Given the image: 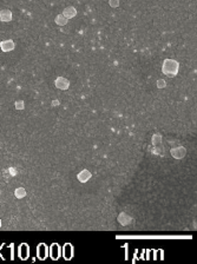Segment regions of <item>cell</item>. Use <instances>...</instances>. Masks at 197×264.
<instances>
[{
    "instance_id": "1",
    "label": "cell",
    "mask_w": 197,
    "mask_h": 264,
    "mask_svg": "<svg viewBox=\"0 0 197 264\" xmlns=\"http://www.w3.org/2000/svg\"><path fill=\"white\" fill-rule=\"evenodd\" d=\"M178 69H179L178 63L173 60V59H165L164 63H163L162 71L163 73L168 76V77H175L178 72Z\"/></svg>"
},
{
    "instance_id": "2",
    "label": "cell",
    "mask_w": 197,
    "mask_h": 264,
    "mask_svg": "<svg viewBox=\"0 0 197 264\" xmlns=\"http://www.w3.org/2000/svg\"><path fill=\"white\" fill-rule=\"evenodd\" d=\"M61 250L63 249H60V246L57 243H53V244L50 246V257L53 259V261H57L60 257Z\"/></svg>"
},
{
    "instance_id": "3",
    "label": "cell",
    "mask_w": 197,
    "mask_h": 264,
    "mask_svg": "<svg viewBox=\"0 0 197 264\" xmlns=\"http://www.w3.org/2000/svg\"><path fill=\"white\" fill-rule=\"evenodd\" d=\"M37 255H38V258L44 261L47 255H49V250H47V245L44 244V243H40L38 246H37Z\"/></svg>"
},
{
    "instance_id": "4",
    "label": "cell",
    "mask_w": 197,
    "mask_h": 264,
    "mask_svg": "<svg viewBox=\"0 0 197 264\" xmlns=\"http://www.w3.org/2000/svg\"><path fill=\"white\" fill-rule=\"evenodd\" d=\"M63 256L66 261H70V259L73 257V246L70 244V243H66V244L63 246Z\"/></svg>"
},
{
    "instance_id": "5",
    "label": "cell",
    "mask_w": 197,
    "mask_h": 264,
    "mask_svg": "<svg viewBox=\"0 0 197 264\" xmlns=\"http://www.w3.org/2000/svg\"><path fill=\"white\" fill-rule=\"evenodd\" d=\"M29 254H30V248L26 243L19 245V257L21 259H27L29 258Z\"/></svg>"
},
{
    "instance_id": "6",
    "label": "cell",
    "mask_w": 197,
    "mask_h": 264,
    "mask_svg": "<svg viewBox=\"0 0 197 264\" xmlns=\"http://www.w3.org/2000/svg\"><path fill=\"white\" fill-rule=\"evenodd\" d=\"M185 153H187V150H185V147H183V146H178V147H176V149H173V150H171V155H173V157H175L176 159H181V158H183V157L185 156Z\"/></svg>"
},
{
    "instance_id": "7",
    "label": "cell",
    "mask_w": 197,
    "mask_h": 264,
    "mask_svg": "<svg viewBox=\"0 0 197 264\" xmlns=\"http://www.w3.org/2000/svg\"><path fill=\"white\" fill-rule=\"evenodd\" d=\"M69 85H70V82L66 78H64V77H59V78H57V80H56V86L58 88H60V90H67Z\"/></svg>"
},
{
    "instance_id": "8",
    "label": "cell",
    "mask_w": 197,
    "mask_h": 264,
    "mask_svg": "<svg viewBox=\"0 0 197 264\" xmlns=\"http://www.w3.org/2000/svg\"><path fill=\"white\" fill-rule=\"evenodd\" d=\"M14 43L12 40H5V41H1V50L4 52H8V51H12L14 49Z\"/></svg>"
},
{
    "instance_id": "9",
    "label": "cell",
    "mask_w": 197,
    "mask_h": 264,
    "mask_svg": "<svg viewBox=\"0 0 197 264\" xmlns=\"http://www.w3.org/2000/svg\"><path fill=\"white\" fill-rule=\"evenodd\" d=\"M91 178V173H90L89 170H83L78 173V181L82 182V183H85L88 182Z\"/></svg>"
},
{
    "instance_id": "10",
    "label": "cell",
    "mask_w": 197,
    "mask_h": 264,
    "mask_svg": "<svg viewBox=\"0 0 197 264\" xmlns=\"http://www.w3.org/2000/svg\"><path fill=\"white\" fill-rule=\"evenodd\" d=\"M76 14H77V11H76L74 7H67V8H65L64 13H63V15H64L66 19H71Z\"/></svg>"
},
{
    "instance_id": "11",
    "label": "cell",
    "mask_w": 197,
    "mask_h": 264,
    "mask_svg": "<svg viewBox=\"0 0 197 264\" xmlns=\"http://www.w3.org/2000/svg\"><path fill=\"white\" fill-rule=\"evenodd\" d=\"M118 222L122 225H128L129 223L131 222V218H130V216H128L125 212H122L118 217Z\"/></svg>"
},
{
    "instance_id": "12",
    "label": "cell",
    "mask_w": 197,
    "mask_h": 264,
    "mask_svg": "<svg viewBox=\"0 0 197 264\" xmlns=\"http://www.w3.org/2000/svg\"><path fill=\"white\" fill-rule=\"evenodd\" d=\"M0 17H1V20H3V21H10V20L12 19V13H11V11H8V10H4V11H1Z\"/></svg>"
},
{
    "instance_id": "13",
    "label": "cell",
    "mask_w": 197,
    "mask_h": 264,
    "mask_svg": "<svg viewBox=\"0 0 197 264\" xmlns=\"http://www.w3.org/2000/svg\"><path fill=\"white\" fill-rule=\"evenodd\" d=\"M14 196L17 198H24L25 196H26V191H25L23 187H18V189L14 191Z\"/></svg>"
},
{
    "instance_id": "14",
    "label": "cell",
    "mask_w": 197,
    "mask_h": 264,
    "mask_svg": "<svg viewBox=\"0 0 197 264\" xmlns=\"http://www.w3.org/2000/svg\"><path fill=\"white\" fill-rule=\"evenodd\" d=\"M56 23L58 25H61V26H63V25H65L67 23V19H66L63 14H59V15H57V18H56Z\"/></svg>"
},
{
    "instance_id": "15",
    "label": "cell",
    "mask_w": 197,
    "mask_h": 264,
    "mask_svg": "<svg viewBox=\"0 0 197 264\" xmlns=\"http://www.w3.org/2000/svg\"><path fill=\"white\" fill-rule=\"evenodd\" d=\"M161 139H162V137H161V135H155L152 137V143L153 144H159L161 143Z\"/></svg>"
},
{
    "instance_id": "16",
    "label": "cell",
    "mask_w": 197,
    "mask_h": 264,
    "mask_svg": "<svg viewBox=\"0 0 197 264\" xmlns=\"http://www.w3.org/2000/svg\"><path fill=\"white\" fill-rule=\"evenodd\" d=\"M15 108H17V110H23V108H24V102H21V100L17 102V103H15Z\"/></svg>"
},
{
    "instance_id": "17",
    "label": "cell",
    "mask_w": 197,
    "mask_h": 264,
    "mask_svg": "<svg viewBox=\"0 0 197 264\" xmlns=\"http://www.w3.org/2000/svg\"><path fill=\"white\" fill-rule=\"evenodd\" d=\"M165 85H167V83H165V80H163V79H159V80L157 82V86L159 88H163Z\"/></svg>"
},
{
    "instance_id": "18",
    "label": "cell",
    "mask_w": 197,
    "mask_h": 264,
    "mask_svg": "<svg viewBox=\"0 0 197 264\" xmlns=\"http://www.w3.org/2000/svg\"><path fill=\"white\" fill-rule=\"evenodd\" d=\"M118 5H119L118 1H110V6H112V7H117Z\"/></svg>"
},
{
    "instance_id": "19",
    "label": "cell",
    "mask_w": 197,
    "mask_h": 264,
    "mask_svg": "<svg viewBox=\"0 0 197 264\" xmlns=\"http://www.w3.org/2000/svg\"><path fill=\"white\" fill-rule=\"evenodd\" d=\"M10 173L12 175V176H15V173H17V171H15V169H13V167H11V169H10Z\"/></svg>"
},
{
    "instance_id": "20",
    "label": "cell",
    "mask_w": 197,
    "mask_h": 264,
    "mask_svg": "<svg viewBox=\"0 0 197 264\" xmlns=\"http://www.w3.org/2000/svg\"><path fill=\"white\" fill-rule=\"evenodd\" d=\"M52 104H53L54 106H56V105H58V104H59V102H58V100H53V102H52Z\"/></svg>"
}]
</instances>
